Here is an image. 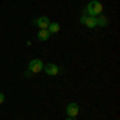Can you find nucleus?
<instances>
[{
    "label": "nucleus",
    "instance_id": "6e6552de",
    "mask_svg": "<svg viewBox=\"0 0 120 120\" xmlns=\"http://www.w3.org/2000/svg\"><path fill=\"white\" fill-rule=\"evenodd\" d=\"M50 35H51V34H50L46 29H40V30H38L37 38L40 40V42H45V40H48V38H50Z\"/></svg>",
    "mask_w": 120,
    "mask_h": 120
},
{
    "label": "nucleus",
    "instance_id": "f03ea898",
    "mask_svg": "<svg viewBox=\"0 0 120 120\" xmlns=\"http://www.w3.org/2000/svg\"><path fill=\"white\" fill-rule=\"evenodd\" d=\"M27 71H30L32 74H38V72H42V71H43V61H42V59H38V58L32 59V61L29 63Z\"/></svg>",
    "mask_w": 120,
    "mask_h": 120
},
{
    "label": "nucleus",
    "instance_id": "9d476101",
    "mask_svg": "<svg viewBox=\"0 0 120 120\" xmlns=\"http://www.w3.org/2000/svg\"><path fill=\"white\" fill-rule=\"evenodd\" d=\"M3 101H5V94L0 91V104H3Z\"/></svg>",
    "mask_w": 120,
    "mask_h": 120
},
{
    "label": "nucleus",
    "instance_id": "9b49d317",
    "mask_svg": "<svg viewBox=\"0 0 120 120\" xmlns=\"http://www.w3.org/2000/svg\"><path fill=\"white\" fill-rule=\"evenodd\" d=\"M66 120H74V119H71V117H67V119H66Z\"/></svg>",
    "mask_w": 120,
    "mask_h": 120
},
{
    "label": "nucleus",
    "instance_id": "f257e3e1",
    "mask_svg": "<svg viewBox=\"0 0 120 120\" xmlns=\"http://www.w3.org/2000/svg\"><path fill=\"white\" fill-rule=\"evenodd\" d=\"M102 13V3L101 2H98V0H91V2H88V5H86V8H85V15L86 16H99Z\"/></svg>",
    "mask_w": 120,
    "mask_h": 120
},
{
    "label": "nucleus",
    "instance_id": "7ed1b4c3",
    "mask_svg": "<svg viewBox=\"0 0 120 120\" xmlns=\"http://www.w3.org/2000/svg\"><path fill=\"white\" fill-rule=\"evenodd\" d=\"M66 114H67V117L75 119V117L79 115V104H77V102H69V104L66 106Z\"/></svg>",
    "mask_w": 120,
    "mask_h": 120
},
{
    "label": "nucleus",
    "instance_id": "39448f33",
    "mask_svg": "<svg viewBox=\"0 0 120 120\" xmlns=\"http://www.w3.org/2000/svg\"><path fill=\"white\" fill-rule=\"evenodd\" d=\"M80 22L88 29L96 27V18H94V16H86V15H83L82 18H80Z\"/></svg>",
    "mask_w": 120,
    "mask_h": 120
},
{
    "label": "nucleus",
    "instance_id": "423d86ee",
    "mask_svg": "<svg viewBox=\"0 0 120 120\" xmlns=\"http://www.w3.org/2000/svg\"><path fill=\"white\" fill-rule=\"evenodd\" d=\"M50 22H51V21L46 18V16H40L38 19H34V21H32V24L37 26V27H40V29H46Z\"/></svg>",
    "mask_w": 120,
    "mask_h": 120
},
{
    "label": "nucleus",
    "instance_id": "20e7f679",
    "mask_svg": "<svg viewBox=\"0 0 120 120\" xmlns=\"http://www.w3.org/2000/svg\"><path fill=\"white\" fill-rule=\"evenodd\" d=\"M59 71H61V69H59L56 64H53V63H46V64H43V72H45L46 75H51V77H53V75H58Z\"/></svg>",
    "mask_w": 120,
    "mask_h": 120
},
{
    "label": "nucleus",
    "instance_id": "0eeeda50",
    "mask_svg": "<svg viewBox=\"0 0 120 120\" xmlns=\"http://www.w3.org/2000/svg\"><path fill=\"white\" fill-rule=\"evenodd\" d=\"M109 26V19L106 18L104 15H99V16H96V27H107Z\"/></svg>",
    "mask_w": 120,
    "mask_h": 120
},
{
    "label": "nucleus",
    "instance_id": "1a4fd4ad",
    "mask_svg": "<svg viewBox=\"0 0 120 120\" xmlns=\"http://www.w3.org/2000/svg\"><path fill=\"white\" fill-rule=\"evenodd\" d=\"M46 30H48L50 34H56V32H59V24H58V22H50L48 27H46Z\"/></svg>",
    "mask_w": 120,
    "mask_h": 120
}]
</instances>
